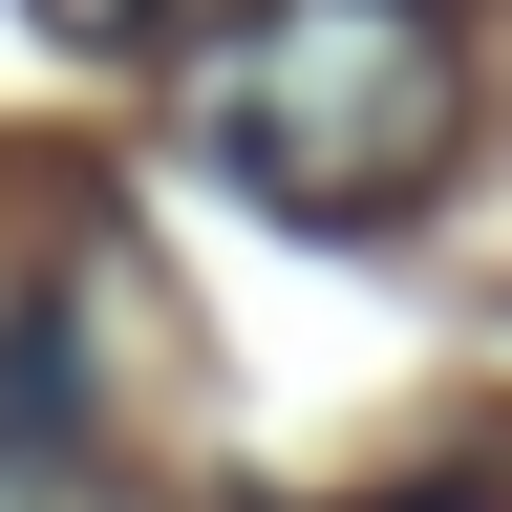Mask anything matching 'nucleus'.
Segmentation results:
<instances>
[{
  "mask_svg": "<svg viewBox=\"0 0 512 512\" xmlns=\"http://www.w3.org/2000/svg\"><path fill=\"white\" fill-rule=\"evenodd\" d=\"M43 448H64V363H43V342H0V470H43Z\"/></svg>",
  "mask_w": 512,
  "mask_h": 512,
  "instance_id": "7ed1b4c3",
  "label": "nucleus"
},
{
  "mask_svg": "<svg viewBox=\"0 0 512 512\" xmlns=\"http://www.w3.org/2000/svg\"><path fill=\"white\" fill-rule=\"evenodd\" d=\"M470 128V43L427 0H235L192 64V150L299 235H384Z\"/></svg>",
  "mask_w": 512,
  "mask_h": 512,
  "instance_id": "f257e3e1",
  "label": "nucleus"
},
{
  "mask_svg": "<svg viewBox=\"0 0 512 512\" xmlns=\"http://www.w3.org/2000/svg\"><path fill=\"white\" fill-rule=\"evenodd\" d=\"M22 22H43V43H86V64H192L235 0H22Z\"/></svg>",
  "mask_w": 512,
  "mask_h": 512,
  "instance_id": "f03ea898",
  "label": "nucleus"
}]
</instances>
